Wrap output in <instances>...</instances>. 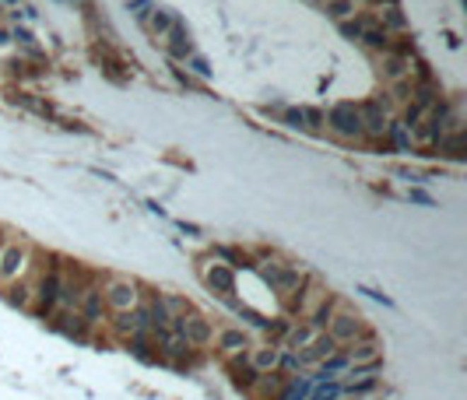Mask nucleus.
<instances>
[{
    "label": "nucleus",
    "instance_id": "obj_1",
    "mask_svg": "<svg viewBox=\"0 0 467 400\" xmlns=\"http://www.w3.org/2000/svg\"><path fill=\"white\" fill-rule=\"evenodd\" d=\"M338 134H345V137H359L362 134V119H359V109L352 105V102H341V105H334L330 109V116H323Z\"/></svg>",
    "mask_w": 467,
    "mask_h": 400
},
{
    "label": "nucleus",
    "instance_id": "obj_2",
    "mask_svg": "<svg viewBox=\"0 0 467 400\" xmlns=\"http://www.w3.org/2000/svg\"><path fill=\"white\" fill-rule=\"evenodd\" d=\"M359 334H362V316H355V312H338V316L330 319V341H334V344L355 341Z\"/></svg>",
    "mask_w": 467,
    "mask_h": 400
},
{
    "label": "nucleus",
    "instance_id": "obj_3",
    "mask_svg": "<svg viewBox=\"0 0 467 400\" xmlns=\"http://www.w3.org/2000/svg\"><path fill=\"white\" fill-rule=\"evenodd\" d=\"M176 330L187 337V344H207L211 341V323L200 319V316H180L176 319Z\"/></svg>",
    "mask_w": 467,
    "mask_h": 400
},
{
    "label": "nucleus",
    "instance_id": "obj_4",
    "mask_svg": "<svg viewBox=\"0 0 467 400\" xmlns=\"http://www.w3.org/2000/svg\"><path fill=\"white\" fill-rule=\"evenodd\" d=\"M105 299H109L113 309L130 312V309L137 305V288H134V281H113V285H109V292H105Z\"/></svg>",
    "mask_w": 467,
    "mask_h": 400
},
{
    "label": "nucleus",
    "instance_id": "obj_5",
    "mask_svg": "<svg viewBox=\"0 0 467 400\" xmlns=\"http://www.w3.org/2000/svg\"><path fill=\"white\" fill-rule=\"evenodd\" d=\"M25 271V249L21 246H4L0 249V281H14Z\"/></svg>",
    "mask_w": 467,
    "mask_h": 400
},
{
    "label": "nucleus",
    "instance_id": "obj_6",
    "mask_svg": "<svg viewBox=\"0 0 467 400\" xmlns=\"http://www.w3.org/2000/svg\"><path fill=\"white\" fill-rule=\"evenodd\" d=\"M359 119H362V130H369V134H383L386 130V112H383L379 102H366L359 109Z\"/></svg>",
    "mask_w": 467,
    "mask_h": 400
},
{
    "label": "nucleus",
    "instance_id": "obj_7",
    "mask_svg": "<svg viewBox=\"0 0 467 400\" xmlns=\"http://www.w3.org/2000/svg\"><path fill=\"white\" fill-rule=\"evenodd\" d=\"M330 355H334V341H330V337H316L309 348H302L299 362H306V365H316V362H323V358H330Z\"/></svg>",
    "mask_w": 467,
    "mask_h": 400
},
{
    "label": "nucleus",
    "instance_id": "obj_8",
    "mask_svg": "<svg viewBox=\"0 0 467 400\" xmlns=\"http://www.w3.org/2000/svg\"><path fill=\"white\" fill-rule=\"evenodd\" d=\"M264 278L278 288L281 295H288V292H295L299 288V271H281V267H267L264 271Z\"/></svg>",
    "mask_w": 467,
    "mask_h": 400
},
{
    "label": "nucleus",
    "instance_id": "obj_9",
    "mask_svg": "<svg viewBox=\"0 0 467 400\" xmlns=\"http://www.w3.org/2000/svg\"><path fill=\"white\" fill-rule=\"evenodd\" d=\"M278 365H281V348H257V351H253V372L267 376V372H275Z\"/></svg>",
    "mask_w": 467,
    "mask_h": 400
},
{
    "label": "nucleus",
    "instance_id": "obj_10",
    "mask_svg": "<svg viewBox=\"0 0 467 400\" xmlns=\"http://www.w3.org/2000/svg\"><path fill=\"white\" fill-rule=\"evenodd\" d=\"M158 348H162L166 355H183L190 344H187V337H183L180 330H169V327H162V330H158Z\"/></svg>",
    "mask_w": 467,
    "mask_h": 400
},
{
    "label": "nucleus",
    "instance_id": "obj_11",
    "mask_svg": "<svg viewBox=\"0 0 467 400\" xmlns=\"http://www.w3.org/2000/svg\"><path fill=\"white\" fill-rule=\"evenodd\" d=\"M78 305H81V319H85V323H95V319L102 316V292H98V288H88V292L78 299Z\"/></svg>",
    "mask_w": 467,
    "mask_h": 400
},
{
    "label": "nucleus",
    "instance_id": "obj_12",
    "mask_svg": "<svg viewBox=\"0 0 467 400\" xmlns=\"http://www.w3.org/2000/svg\"><path fill=\"white\" fill-rule=\"evenodd\" d=\"M207 285H211V288H218L221 295H232L236 278H232V271H229V267H218V264H214V267L207 271Z\"/></svg>",
    "mask_w": 467,
    "mask_h": 400
},
{
    "label": "nucleus",
    "instance_id": "obj_13",
    "mask_svg": "<svg viewBox=\"0 0 467 400\" xmlns=\"http://www.w3.org/2000/svg\"><path fill=\"white\" fill-rule=\"evenodd\" d=\"M316 337H320V334H316L313 323H309V327H292V330H288V348H295V351H299V348H309Z\"/></svg>",
    "mask_w": 467,
    "mask_h": 400
},
{
    "label": "nucleus",
    "instance_id": "obj_14",
    "mask_svg": "<svg viewBox=\"0 0 467 400\" xmlns=\"http://www.w3.org/2000/svg\"><path fill=\"white\" fill-rule=\"evenodd\" d=\"M348 362H352V365H376V362H379V348H376V344H359V348H352Z\"/></svg>",
    "mask_w": 467,
    "mask_h": 400
},
{
    "label": "nucleus",
    "instance_id": "obj_15",
    "mask_svg": "<svg viewBox=\"0 0 467 400\" xmlns=\"http://www.w3.org/2000/svg\"><path fill=\"white\" fill-rule=\"evenodd\" d=\"M151 327V319H148V312L144 309H130V312H123V330H134V334H141V330H148Z\"/></svg>",
    "mask_w": 467,
    "mask_h": 400
},
{
    "label": "nucleus",
    "instance_id": "obj_16",
    "mask_svg": "<svg viewBox=\"0 0 467 400\" xmlns=\"http://www.w3.org/2000/svg\"><path fill=\"white\" fill-rule=\"evenodd\" d=\"M221 348H225L229 355H236V351L250 348V337H246L243 330H225V334H221Z\"/></svg>",
    "mask_w": 467,
    "mask_h": 400
},
{
    "label": "nucleus",
    "instance_id": "obj_17",
    "mask_svg": "<svg viewBox=\"0 0 467 400\" xmlns=\"http://www.w3.org/2000/svg\"><path fill=\"white\" fill-rule=\"evenodd\" d=\"M169 39H173V57H187L190 53V35H187V28H183L180 21L169 28Z\"/></svg>",
    "mask_w": 467,
    "mask_h": 400
},
{
    "label": "nucleus",
    "instance_id": "obj_18",
    "mask_svg": "<svg viewBox=\"0 0 467 400\" xmlns=\"http://www.w3.org/2000/svg\"><path fill=\"white\" fill-rule=\"evenodd\" d=\"M386 134L393 137L397 151H411V134H408V127H404V123H386Z\"/></svg>",
    "mask_w": 467,
    "mask_h": 400
},
{
    "label": "nucleus",
    "instance_id": "obj_19",
    "mask_svg": "<svg viewBox=\"0 0 467 400\" xmlns=\"http://www.w3.org/2000/svg\"><path fill=\"white\" fill-rule=\"evenodd\" d=\"M436 144H439V151L450 155V158H461V155H464V137H461V134H454V137H439Z\"/></svg>",
    "mask_w": 467,
    "mask_h": 400
},
{
    "label": "nucleus",
    "instance_id": "obj_20",
    "mask_svg": "<svg viewBox=\"0 0 467 400\" xmlns=\"http://www.w3.org/2000/svg\"><path fill=\"white\" fill-rule=\"evenodd\" d=\"M362 39H366L373 49H386V46H390V39H386V28H376V25H366Z\"/></svg>",
    "mask_w": 467,
    "mask_h": 400
},
{
    "label": "nucleus",
    "instance_id": "obj_21",
    "mask_svg": "<svg viewBox=\"0 0 467 400\" xmlns=\"http://www.w3.org/2000/svg\"><path fill=\"white\" fill-rule=\"evenodd\" d=\"M173 25H176V18H173L169 11H151V28H155L158 35H169Z\"/></svg>",
    "mask_w": 467,
    "mask_h": 400
},
{
    "label": "nucleus",
    "instance_id": "obj_22",
    "mask_svg": "<svg viewBox=\"0 0 467 400\" xmlns=\"http://www.w3.org/2000/svg\"><path fill=\"white\" fill-rule=\"evenodd\" d=\"M404 71H408V60L390 53V57H386V64H383V74H386V78H404Z\"/></svg>",
    "mask_w": 467,
    "mask_h": 400
},
{
    "label": "nucleus",
    "instance_id": "obj_23",
    "mask_svg": "<svg viewBox=\"0 0 467 400\" xmlns=\"http://www.w3.org/2000/svg\"><path fill=\"white\" fill-rule=\"evenodd\" d=\"M352 11H355V4H352V0H330V4H327V14H330V18H338V21H345Z\"/></svg>",
    "mask_w": 467,
    "mask_h": 400
},
{
    "label": "nucleus",
    "instance_id": "obj_24",
    "mask_svg": "<svg viewBox=\"0 0 467 400\" xmlns=\"http://www.w3.org/2000/svg\"><path fill=\"white\" fill-rule=\"evenodd\" d=\"M383 21H386V28H404V25H408V18L400 14V7H386Z\"/></svg>",
    "mask_w": 467,
    "mask_h": 400
},
{
    "label": "nucleus",
    "instance_id": "obj_25",
    "mask_svg": "<svg viewBox=\"0 0 467 400\" xmlns=\"http://www.w3.org/2000/svg\"><path fill=\"white\" fill-rule=\"evenodd\" d=\"M299 116L306 119V127H320V123H323V112H320V109H313V105H302V109H299Z\"/></svg>",
    "mask_w": 467,
    "mask_h": 400
},
{
    "label": "nucleus",
    "instance_id": "obj_26",
    "mask_svg": "<svg viewBox=\"0 0 467 400\" xmlns=\"http://www.w3.org/2000/svg\"><path fill=\"white\" fill-rule=\"evenodd\" d=\"M341 32H345V39H362L366 21H345V25H341Z\"/></svg>",
    "mask_w": 467,
    "mask_h": 400
},
{
    "label": "nucleus",
    "instance_id": "obj_27",
    "mask_svg": "<svg viewBox=\"0 0 467 400\" xmlns=\"http://www.w3.org/2000/svg\"><path fill=\"white\" fill-rule=\"evenodd\" d=\"M130 11H134L137 18H148L155 7H151V0H134V4H130Z\"/></svg>",
    "mask_w": 467,
    "mask_h": 400
},
{
    "label": "nucleus",
    "instance_id": "obj_28",
    "mask_svg": "<svg viewBox=\"0 0 467 400\" xmlns=\"http://www.w3.org/2000/svg\"><path fill=\"white\" fill-rule=\"evenodd\" d=\"M190 67H193L200 78H211V67H207V60H204V57H193V60H190Z\"/></svg>",
    "mask_w": 467,
    "mask_h": 400
},
{
    "label": "nucleus",
    "instance_id": "obj_29",
    "mask_svg": "<svg viewBox=\"0 0 467 400\" xmlns=\"http://www.w3.org/2000/svg\"><path fill=\"white\" fill-rule=\"evenodd\" d=\"M284 119H288V127H299V123H302L299 109H288V112H284Z\"/></svg>",
    "mask_w": 467,
    "mask_h": 400
},
{
    "label": "nucleus",
    "instance_id": "obj_30",
    "mask_svg": "<svg viewBox=\"0 0 467 400\" xmlns=\"http://www.w3.org/2000/svg\"><path fill=\"white\" fill-rule=\"evenodd\" d=\"M14 39H18V42H25V46H32V35H28L25 28H18V32H14Z\"/></svg>",
    "mask_w": 467,
    "mask_h": 400
}]
</instances>
